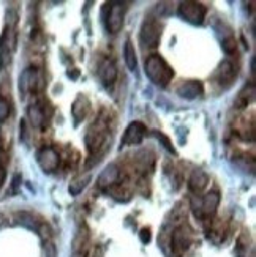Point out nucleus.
Returning a JSON list of instances; mask_svg holds the SVG:
<instances>
[{
  "label": "nucleus",
  "instance_id": "obj_1",
  "mask_svg": "<svg viewBox=\"0 0 256 257\" xmlns=\"http://www.w3.org/2000/svg\"><path fill=\"white\" fill-rule=\"evenodd\" d=\"M144 70H146V74L149 79L158 87H168L174 77V70L158 54H153L146 59Z\"/></svg>",
  "mask_w": 256,
  "mask_h": 257
},
{
  "label": "nucleus",
  "instance_id": "obj_2",
  "mask_svg": "<svg viewBox=\"0 0 256 257\" xmlns=\"http://www.w3.org/2000/svg\"><path fill=\"white\" fill-rule=\"evenodd\" d=\"M108 141V128L106 123L102 120H97L95 123L91 125V128L86 133V145L91 155L94 153H103L102 147H106Z\"/></svg>",
  "mask_w": 256,
  "mask_h": 257
},
{
  "label": "nucleus",
  "instance_id": "obj_3",
  "mask_svg": "<svg viewBox=\"0 0 256 257\" xmlns=\"http://www.w3.org/2000/svg\"><path fill=\"white\" fill-rule=\"evenodd\" d=\"M177 13L179 16L187 21L188 24L193 26H201L206 15H207V7L201 2H195V0H187V2H181L177 7Z\"/></svg>",
  "mask_w": 256,
  "mask_h": 257
},
{
  "label": "nucleus",
  "instance_id": "obj_4",
  "mask_svg": "<svg viewBox=\"0 0 256 257\" xmlns=\"http://www.w3.org/2000/svg\"><path fill=\"white\" fill-rule=\"evenodd\" d=\"M161 38V26L153 18H146L142 22L139 40L144 48H157Z\"/></svg>",
  "mask_w": 256,
  "mask_h": 257
},
{
  "label": "nucleus",
  "instance_id": "obj_5",
  "mask_svg": "<svg viewBox=\"0 0 256 257\" xmlns=\"http://www.w3.org/2000/svg\"><path fill=\"white\" fill-rule=\"evenodd\" d=\"M37 163L43 169V172L52 174L57 171L60 166V155L52 145H43L37 152Z\"/></svg>",
  "mask_w": 256,
  "mask_h": 257
},
{
  "label": "nucleus",
  "instance_id": "obj_6",
  "mask_svg": "<svg viewBox=\"0 0 256 257\" xmlns=\"http://www.w3.org/2000/svg\"><path fill=\"white\" fill-rule=\"evenodd\" d=\"M108 7L106 15V29L109 33H119L120 29L124 27L125 19V4L122 2H111Z\"/></svg>",
  "mask_w": 256,
  "mask_h": 257
},
{
  "label": "nucleus",
  "instance_id": "obj_7",
  "mask_svg": "<svg viewBox=\"0 0 256 257\" xmlns=\"http://www.w3.org/2000/svg\"><path fill=\"white\" fill-rule=\"evenodd\" d=\"M46 104L48 101H38L37 104H32L27 109V117L35 128H44L52 115V107L51 106L46 107Z\"/></svg>",
  "mask_w": 256,
  "mask_h": 257
},
{
  "label": "nucleus",
  "instance_id": "obj_8",
  "mask_svg": "<svg viewBox=\"0 0 256 257\" xmlns=\"http://www.w3.org/2000/svg\"><path fill=\"white\" fill-rule=\"evenodd\" d=\"M220 205V194L217 191H210L198 200V208H193L196 218H212L217 213Z\"/></svg>",
  "mask_w": 256,
  "mask_h": 257
},
{
  "label": "nucleus",
  "instance_id": "obj_9",
  "mask_svg": "<svg viewBox=\"0 0 256 257\" xmlns=\"http://www.w3.org/2000/svg\"><path fill=\"white\" fill-rule=\"evenodd\" d=\"M192 244V233L188 230L185 226H179L176 227L173 235H171V249H173V254L176 257H181L187 249L188 246Z\"/></svg>",
  "mask_w": 256,
  "mask_h": 257
},
{
  "label": "nucleus",
  "instance_id": "obj_10",
  "mask_svg": "<svg viewBox=\"0 0 256 257\" xmlns=\"http://www.w3.org/2000/svg\"><path fill=\"white\" fill-rule=\"evenodd\" d=\"M16 48V32L15 27L7 26L4 33H2V40H0V62L2 65H8L11 60V55L15 52Z\"/></svg>",
  "mask_w": 256,
  "mask_h": 257
},
{
  "label": "nucleus",
  "instance_id": "obj_11",
  "mask_svg": "<svg viewBox=\"0 0 256 257\" xmlns=\"http://www.w3.org/2000/svg\"><path fill=\"white\" fill-rule=\"evenodd\" d=\"M236 77H237V68L231 60H223L218 65V68L215 71V79L223 88H228L234 82Z\"/></svg>",
  "mask_w": 256,
  "mask_h": 257
},
{
  "label": "nucleus",
  "instance_id": "obj_12",
  "mask_svg": "<svg viewBox=\"0 0 256 257\" xmlns=\"http://www.w3.org/2000/svg\"><path fill=\"white\" fill-rule=\"evenodd\" d=\"M38 82H40V77H38V71L35 68H26L24 71L21 73L19 76V92L21 95H29L37 92L38 88Z\"/></svg>",
  "mask_w": 256,
  "mask_h": 257
},
{
  "label": "nucleus",
  "instance_id": "obj_13",
  "mask_svg": "<svg viewBox=\"0 0 256 257\" xmlns=\"http://www.w3.org/2000/svg\"><path fill=\"white\" fill-rule=\"evenodd\" d=\"M147 128L142 121H131L127 126L124 138H122V145H138L146 138Z\"/></svg>",
  "mask_w": 256,
  "mask_h": 257
},
{
  "label": "nucleus",
  "instance_id": "obj_14",
  "mask_svg": "<svg viewBox=\"0 0 256 257\" xmlns=\"http://www.w3.org/2000/svg\"><path fill=\"white\" fill-rule=\"evenodd\" d=\"M119 177H120L119 166L116 163H111V164H108L105 169L102 171V174L98 175L97 186L100 189H103V191H106V189H111V188L116 186Z\"/></svg>",
  "mask_w": 256,
  "mask_h": 257
},
{
  "label": "nucleus",
  "instance_id": "obj_15",
  "mask_svg": "<svg viewBox=\"0 0 256 257\" xmlns=\"http://www.w3.org/2000/svg\"><path fill=\"white\" fill-rule=\"evenodd\" d=\"M176 93L179 95L182 99H188V101H192V99L203 96L204 87H203L201 81H184L179 87H177Z\"/></svg>",
  "mask_w": 256,
  "mask_h": 257
},
{
  "label": "nucleus",
  "instance_id": "obj_16",
  "mask_svg": "<svg viewBox=\"0 0 256 257\" xmlns=\"http://www.w3.org/2000/svg\"><path fill=\"white\" fill-rule=\"evenodd\" d=\"M97 73H98L100 81L106 85L113 84L117 79V66L113 60H109V59H103L102 62H100Z\"/></svg>",
  "mask_w": 256,
  "mask_h": 257
},
{
  "label": "nucleus",
  "instance_id": "obj_17",
  "mask_svg": "<svg viewBox=\"0 0 256 257\" xmlns=\"http://www.w3.org/2000/svg\"><path fill=\"white\" fill-rule=\"evenodd\" d=\"M89 112H91V101H89L87 96L79 95L74 99V103L71 106V115L76 120V123H81V121L89 115Z\"/></svg>",
  "mask_w": 256,
  "mask_h": 257
},
{
  "label": "nucleus",
  "instance_id": "obj_18",
  "mask_svg": "<svg viewBox=\"0 0 256 257\" xmlns=\"http://www.w3.org/2000/svg\"><path fill=\"white\" fill-rule=\"evenodd\" d=\"M209 183V175L203 171V169H195L188 178V189H190L192 193L198 194L206 189Z\"/></svg>",
  "mask_w": 256,
  "mask_h": 257
},
{
  "label": "nucleus",
  "instance_id": "obj_19",
  "mask_svg": "<svg viewBox=\"0 0 256 257\" xmlns=\"http://www.w3.org/2000/svg\"><path fill=\"white\" fill-rule=\"evenodd\" d=\"M254 95H256L254 84H247L239 92L236 101H234V107L236 109H245V107H248L254 101Z\"/></svg>",
  "mask_w": 256,
  "mask_h": 257
},
{
  "label": "nucleus",
  "instance_id": "obj_20",
  "mask_svg": "<svg viewBox=\"0 0 256 257\" xmlns=\"http://www.w3.org/2000/svg\"><path fill=\"white\" fill-rule=\"evenodd\" d=\"M124 60L125 65L130 71H135L138 68V57H136V49H135V44L131 43V40L125 41V46H124Z\"/></svg>",
  "mask_w": 256,
  "mask_h": 257
},
{
  "label": "nucleus",
  "instance_id": "obj_21",
  "mask_svg": "<svg viewBox=\"0 0 256 257\" xmlns=\"http://www.w3.org/2000/svg\"><path fill=\"white\" fill-rule=\"evenodd\" d=\"M16 221H18V224L24 226L30 230H38V227L41 224L40 221H37L35 216H33L32 213H27V211H19V213L16 215Z\"/></svg>",
  "mask_w": 256,
  "mask_h": 257
},
{
  "label": "nucleus",
  "instance_id": "obj_22",
  "mask_svg": "<svg viewBox=\"0 0 256 257\" xmlns=\"http://www.w3.org/2000/svg\"><path fill=\"white\" fill-rule=\"evenodd\" d=\"M89 182H91V174H86V175L76 177L74 180L70 183V186H68L70 194H71V196H79V194L84 191V188L89 185Z\"/></svg>",
  "mask_w": 256,
  "mask_h": 257
},
{
  "label": "nucleus",
  "instance_id": "obj_23",
  "mask_svg": "<svg viewBox=\"0 0 256 257\" xmlns=\"http://www.w3.org/2000/svg\"><path fill=\"white\" fill-rule=\"evenodd\" d=\"M87 240H89L87 227H86V226H81L79 229H77L76 237H74V241H73L74 254H84V252H82V248H84V244H87Z\"/></svg>",
  "mask_w": 256,
  "mask_h": 257
},
{
  "label": "nucleus",
  "instance_id": "obj_24",
  "mask_svg": "<svg viewBox=\"0 0 256 257\" xmlns=\"http://www.w3.org/2000/svg\"><path fill=\"white\" fill-rule=\"evenodd\" d=\"M221 48H223V51L226 54H232V52H236L237 49V43H236V38L232 37V35H228L223 41H221Z\"/></svg>",
  "mask_w": 256,
  "mask_h": 257
},
{
  "label": "nucleus",
  "instance_id": "obj_25",
  "mask_svg": "<svg viewBox=\"0 0 256 257\" xmlns=\"http://www.w3.org/2000/svg\"><path fill=\"white\" fill-rule=\"evenodd\" d=\"M10 112H11L10 103L7 101L5 98H0V123H2V121H5L10 117Z\"/></svg>",
  "mask_w": 256,
  "mask_h": 257
},
{
  "label": "nucleus",
  "instance_id": "obj_26",
  "mask_svg": "<svg viewBox=\"0 0 256 257\" xmlns=\"http://www.w3.org/2000/svg\"><path fill=\"white\" fill-rule=\"evenodd\" d=\"M153 136L157 138L163 145H164V149L168 150V152H171V153H176V150H174V147H173V144H171V141H169V138H166L163 133H160V131H153Z\"/></svg>",
  "mask_w": 256,
  "mask_h": 257
},
{
  "label": "nucleus",
  "instance_id": "obj_27",
  "mask_svg": "<svg viewBox=\"0 0 256 257\" xmlns=\"http://www.w3.org/2000/svg\"><path fill=\"white\" fill-rule=\"evenodd\" d=\"M43 252H44L43 257H57V249H55V246H54V244H52L51 241L44 244Z\"/></svg>",
  "mask_w": 256,
  "mask_h": 257
},
{
  "label": "nucleus",
  "instance_id": "obj_28",
  "mask_svg": "<svg viewBox=\"0 0 256 257\" xmlns=\"http://www.w3.org/2000/svg\"><path fill=\"white\" fill-rule=\"evenodd\" d=\"M139 238H141V241H142L144 244L150 243V240H152V232H150V229H149V227L141 229V232H139Z\"/></svg>",
  "mask_w": 256,
  "mask_h": 257
},
{
  "label": "nucleus",
  "instance_id": "obj_29",
  "mask_svg": "<svg viewBox=\"0 0 256 257\" xmlns=\"http://www.w3.org/2000/svg\"><path fill=\"white\" fill-rule=\"evenodd\" d=\"M5 180H7V169H5V166L0 163V188L4 186Z\"/></svg>",
  "mask_w": 256,
  "mask_h": 257
},
{
  "label": "nucleus",
  "instance_id": "obj_30",
  "mask_svg": "<svg viewBox=\"0 0 256 257\" xmlns=\"http://www.w3.org/2000/svg\"><path fill=\"white\" fill-rule=\"evenodd\" d=\"M19 183H21V175L18 174V175H15V177H13V185H11V188H13V193L18 189Z\"/></svg>",
  "mask_w": 256,
  "mask_h": 257
},
{
  "label": "nucleus",
  "instance_id": "obj_31",
  "mask_svg": "<svg viewBox=\"0 0 256 257\" xmlns=\"http://www.w3.org/2000/svg\"><path fill=\"white\" fill-rule=\"evenodd\" d=\"M98 251H100V248H97V246H95V248H92V249H91V252H89V255H87V257H100Z\"/></svg>",
  "mask_w": 256,
  "mask_h": 257
},
{
  "label": "nucleus",
  "instance_id": "obj_32",
  "mask_svg": "<svg viewBox=\"0 0 256 257\" xmlns=\"http://www.w3.org/2000/svg\"><path fill=\"white\" fill-rule=\"evenodd\" d=\"M5 224V216L0 213V229H2V226Z\"/></svg>",
  "mask_w": 256,
  "mask_h": 257
}]
</instances>
